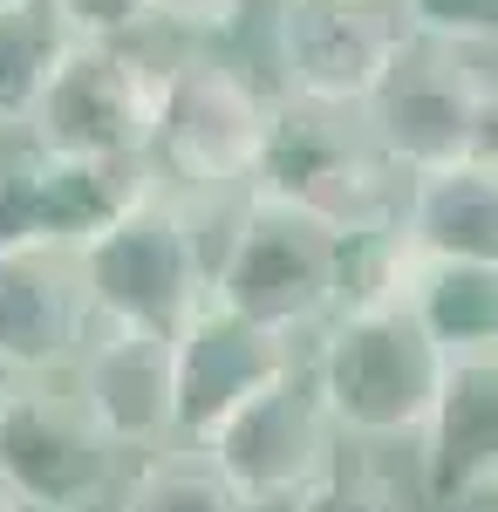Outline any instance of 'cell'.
<instances>
[{
	"mask_svg": "<svg viewBox=\"0 0 498 512\" xmlns=\"http://www.w3.org/2000/svg\"><path fill=\"white\" fill-rule=\"evenodd\" d=\"M246 192L280 198L307 219H321L342 239H389L403 233V205H410V171L376 144V130L362 110L342 103H307L280 96L267 110V137Z\"/></svg>",
	"mask_w": 498,
	"mask_h": 512,
	"instance_id": "6da1fadb",
	"label": "cell"
},
{
	"mask_svg": "<svg viewBox=\"0 0 498 512\" xmlns=\"http://www.w3.org/2000/svg\"><path fill=\"white\" fill-rule=\"evenodd\" d=\"M444 362L451 355L423 335V321L389 294L369 287L362 301H342L328 328H321V349H314V390L328 403L335 431L348 437H417L430 396L444 383Z\"/></svg>",
	"mask_w": 498,
	"mask_h": 512,
	"instance_id": "7a4b0ae2",
	"label": "cell"
},
{
	"mask_svg": "<svg viewBox=\"0 0 498 512\" xmlns=\"http://www.w3.org/2000/svg\"><path fill=\"white\" fill-rule=\"evenodd\" d=\"M348 246L355 239L328 233L321 219L246 192L226 253L212 260V301L239 308L246 321H260L287 342L321 335L328 315L348 301Z\"/></svg>",
	"mask_w": 498,
	"mask_h": 512,
	"instance_id": "3957f363",
	"label": "cell"
},
{
	"mask_svg": "<svg viewBox=\"0 0 498 512\" xmlns=\"http://www.w3.org/2000/svg\"><path fill=\"white\" fill-rule=\"evenodd\" d=\"M89 315L116 328H157L178 335L185 315L212 294V267L198 253V226L171 185H144L103 233L76 246Z\"/></svg>",
	"mask_w": 498,
	"mask_h": 512,
	"instance_id": "277c9868",
	"label": "cell"
},
{
	"mask_svg": "<svg viewBox=\"0 0 498 512\" xmlns=\"http://www.w3.org/2000/svg\"><path fill=\"white\" fill-rule=\"evenodd\" d=\"M267 96L219 55H178L157 69V123L151 164L171 192H246L260 137H267Z\"/></svg>",
	"mask_w": 498,
	"mask_h": 512,
	"instance_id": "5b68a950",
	"label": "cell"
},
{
	"mask_svg": "<svg viewBox=\"0 0 498 512\" xmlns=\"http://www.w3.org/2000/svg\"><path fill=\"white\" fill-rule=\"evenodd\" d=\"M157 123V62H144L130 41H69L48 69L28 137L62 158H116L144 164Z\"/></svg>",
	"mask_w": 498,
	"mask_h": 512,
	"instance_id": "8992f818",
	"label": "cell"
},
{
	"mask_svg": "<svg viewBox=\"0 0 498 512\" xmlns=\"http://www.w3.org/2000/svg\"><path fill=\"white\" fill-rule=\"evenodd\" d=\"M116 478V444L76 390L48 376L0 383V485L28 512H89Z\"/></svg>",
	"mask_w": 498,
	"mask_h": 512,
	"instance_id": "52a82bcc",
	"label": "cell"
},
{
	"mask_svg": "<svg viewBox=\"0 0 498 512\" xmlns=\"http://www.w3.org/2000/svg\"><path fill=\"white\" fill-rule=\"evenodd\" d=\"M335 417L314 390V369H280L267 390H253L232 417H219L198 437V451L253 499V506H287L307 478L335 458Z\"/></svg>",
	"mask_w": 498,
	"mask_h": 512,
	"instance_id": "ba28073f",
	"label": "cell"
},
{
	"mask_svg": "<svg viewBox=\"0 0 498 512\" xmlns=\"http://www.w3.org/2000/svg\"><path fill=\"white\" fill-rule=\"evenodd\" d=\"M403 41L410 28H403L396 0H280V21H273L280 89L307 103L362 110L383 89Z\"/></svg>",
	"mask_w": 498,
	"mask_h": 512,
	"instance_id": "9c48e42d",
	"label": "cell"
},
{
	"mask_svg": "<svg viewBox=\"0 0 498 512\" xmlns=\"http://www.w3.org/2000/svg\"><path fill=\"white\" fill-rule=\"evenodd\" d=\"M280 369H294V342L205 294L171 335V444H198Z\"/></svg>",
	"mask_w": 498,
	"mask_h": 512,
	"instance_id": "30bf717a",
	"label": "cell"
},
{
	"mask_svg": "<svg viewBox=\"0 0 498 512\" xmlns=\"http://www.w3.org/2000/svg\"><path fill=\"white\" fill-rule=\"evenodd\" d=\"M151 185V164L116 158H62L28 151L0 171V246H62L76 253L89 233H103L130 198Z\"/></svg>",
	"mask_w": 498,
	"mask_h": 512,
	"instance_id": "8fae6325",
	"label": "cell"
},
{
	"mask_svg": "<svg viewBox=\"0 0 498 512\" xmlns=\"http://www.w3.org/2000/svg\"><path fill=\"white\" fill-rule=\"evenodd\" d=\"M478 69H464L458 48L437 41H403V55L389 62L383 89L362 103V117L376 130L389 158L410 178L437 171V164H464V137H471V103H478Z\"/></svg>",
	"mask_w": 498,
	"mask_h": 512,
	"instance_id": "7c38bea8",
	"label": "cell"
},
{
	"mask_svg": "<svg viewBox=\"0 0 498 512\" xmlns=\"http://www.w3.org/2000/svg\"><path fill=\"white\" fill-rule=\"evenodd\" d=\"M89 294L82 267L62 246H0V369L7 376H55L89 342Z\"/></svg>",
	"mask_w": 498,
	"mask_h": 512,
	"instance_id": "4fadbf2b",
	"label": "cell"
},
{
	"mask_svg": "<svg viewBox=\"0 0 498 512\" xmlns=\"http://www.w3.org/2000/svg\"><path fill=\"white\" fill-rule=\"evenodd\" d=\"M417 472L430 506L498 492V355H451L417 424Z\"/></svg>",
	"mask_w": 498,
	"mask_h": 512,
	"instance_id": "5bb4252c",
	"label": "cell"
},
{
	"mask_svg": "<svg viewBox=\"0 0 498 512\" xmlns=\"http://www.w3.org/2000/svg\"><path fill=\"white\" fill-rule=\"evenodd\" d=\"M76 396L116 451L171 444V335L96 321L76 349Z\"/></svg>",
	"mask_w": 498,
	"mask_h": 512,
	"instance_id": "9a60e30c",
	"label": "cell"
},
{
	"mask_svg": "<svg viewBox=\"0 0 498 512\" xmlns=\"http://www.w3.org/2000/svg\"><path fill=\"white\" fill-rule=\"evenodd\" d=\"M376 287H389L444 355H498V267L492 260H444V253H410V246L389 239V267Z\"/></svg>",
	"mask_w": 498,
	"mask_h": 512,
	"instance_id": "2e32d148",
	"label": "cell"
},
{
	"mask_svg": "<svg viewBox=\"0 0 498 512\" xmlns=\"http://www.w3.org/2000/svg\"><path fill=\"white\" fill-rule=\"evenodd\" d=\"M396 246L444 253V260H492L498 267V171H485V164L417 171Z\"/></svg>",
	"mask_w": 498,
	"mask_h": 512,
	"instance_id": "e0dca14e",
	"label": "cell"
},
{
	"mask_svg": "<svg viewBox=\"0 0 498 512\" xmlns=\"http://www.w3.org/2000/svg\"><path fill=\"white\" fill-rule=\"evenodd\" d=\"M69 41L76 35L48 0H0V130H28V110Z\"/></svg>",
	"mask_w": 498,
	"mask_h": 512,
	"instance_id": "ac0fdd59",
	"label": "cell"
},
{
	"mask_svg": "<svg viewBox=\"0 0 498 512\" xmlns=\"http://www.w3.org/2000/svg\"><path fill=\"white\" fill-rule=\"evenodd\" d=\"M116 512H260V506L198 444H178V451H157L151 465H137Z\"/></svg>",
	"mask_w": 498,
	"mask_h": 512,
	"instance_id": "d6986e66",
	"label": "cell"
},
{
	"mask_svg": "<svg viewBox=\"0 0 498 512\" xmlns=\"http://www.w3.org/2000/svg\"><path fill=\"white\" fill-rule=\"evenodd\" d=\"M287 512H403V492H396V478L376 472V465H342V458H328V465L287 499Z\"/></svg>",
	"mask_w": 498,
	"mask_h": 512,
	"instance_id": "ffe728a7",
	"label": "cell"
},
{
	"mask_svg": "<svg viewBox=\"0 0 498 512\" xmlns=\"http://www.w3.org/2000/svg\"><path fill=\"white\" fill-rule=\"evenodd\" d=\"M396 14L437 48H498V0H396Z\"/></svg>",
	"mask_w": 498,
	"mask_h": 512,
	"instance_id": "44dd1931",
	"label": "cell"
},
{
	"mask_svg": "<svg viewBox=\"0 0 498 512\" xmlns=\"http://www.w3.org/2000/svg\"><path fill=\"white\" fill-rule=\"evenodd\" d=\"M76 41H130L151 21V0H48Z\"/></svg>",
	"mask_w": 498,
	"mask_h": 512,
	"instance_id": "7402d4cb",
	"label": "cell"
},
{
	"mask_svg": "<svg viewBox=\"0 0 498 512\" xmlns=\"http://www.w3.org/2000/svg\"><path fill=\"white\" fill-rule=\"evenodd\" d=\"M246 0H151V21L185 28V35H232Z\"/></svg>",
	"mask_w": 498,
	"mask_h": 512,
	"instance_id": "603a6c76",
	"label": "cell"
},
{
	"mask_svg": "<svg viewBox=\"0 0 498 512\" xmlns=\"http://www.w3.org/2000/svg\"><path fill=\"white\" fill-rule=\"evenodd\" d=\"M464 164L498 171V82H478V103H471V137H464Z\"/></svg>",
	"mask_w": 498,
	"mask_h": 512,
	"instance_id": "cb8c5ba5",
	"label": "cell"
},
{
	"mask_svg": "<svg viewBox=\"0 0 498 512\" xmlns=\"http://www.w3.org/2000/svg\"><path fill=\"white\" fill-rule=\"evenodd\" d=\"M0 512H28V506H21V499H14V492H7V485H0Z\"/></svg>",
	"mask_w": 498,
	"mask_h": 512,
	"instance_id": "d4e9b609",
	"label": "cell"
}]
</instances>
